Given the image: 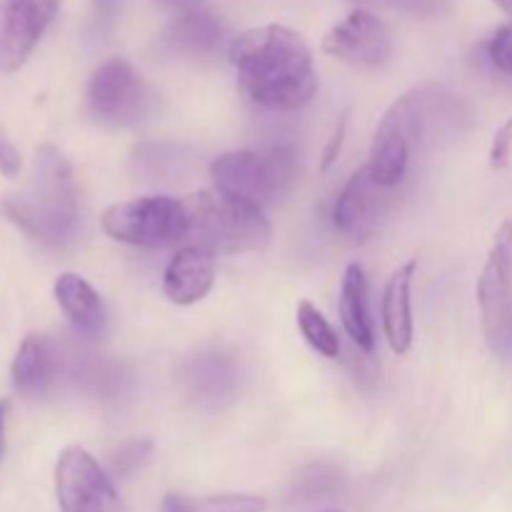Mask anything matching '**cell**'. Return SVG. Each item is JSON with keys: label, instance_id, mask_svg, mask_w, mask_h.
<instances>
[{"label": "cell", "instance_id": "cell-33", "mask_svg": "<svg viewBox=\"0 0 512 512\" xmlns=\"http://www.w3.org/2000/svg\"><path fill=\"white\" fill-rule=\"evenodd\" d=\"M328 512H340V510H328Z\"/></svg>", "mask_w": 512, "mask_h": 512}, {"label": "cell", "instance_id": "cell-32", "mask_svg": "<svg viewBox=\"0 0 512 512\" xmlns=\"http://www.w3.org/2000/svg\"><path fill=\"white\" fill-rule=\"evenodd\" d=\"M95 3H98V5H110V3H115V0H95Z\"/></svg>", "mask_w": 512, "mask_h": 512}, {"label": "cell", "instance_id": "cell-29", "mask_svg": "<svg viewBox=\"0 0 512 512\" xmlns=\"http://www.w3.org/2000/svg\"><path fill=\"white\" fill-rule=\"evenodd\" d=\"M400 3L403 5H408V8H413V10H425V8H438V3L440 0H400Z\"/></svg>", "mask_w": 512, "mask_h": 512}, {"label": "cell", "instance_id": "cell-6", "mask_svg": "<svg viewBox=\"0 0 512 512\" xmlns=\"http://www.w3.org/2000/svg\"><path fill=\"white\" fill-rule=\"evenodd\" d=\"M100 225L108 238L138 248H163L188 238V213L183 200L168 195L125 200L100 215Z\"/></svg>", "mask_w": 512, "mask_h": 512}, {"label": "cell", "instance_id": "cell-24", "mask_svg": "<svg viewBox=\"0 0 512 512\" xmlns=\"http://www.w3.org/2000/svg\"><path fill=\"white\" fill-rule=\"evenodd\" d=\"M485 50H488V60L495 70H500L503 75H512V20L500 25L490 35Z\"/></svg>", "mask_w": 512, "mask_h": 512}, {"label": "cell", "instance_id": "cell-10", "mask_svg": "<svg viewBox=\"0 0 512 512\" xmlns=\"http://www.w3.org/2000/svg\"><path fill=\"white\" fill-rule=\"evenodd\" d=\"M323 53L355 68H378L393 53L390 30L370 10H353L335 23L323 38Z\"/></svg>", "mask_w": 512, "mask_h": 512}, {"label": "cell", "instance_id": "cell-1", "mask_svg": "<svg viewBox=\"0 0 512 512\" xmlns=\"http://www.w3.org/2000/svg\"><path fill=\"white\" fill-rule=\"evenodd\" d=\"M228 58L243 93L268 110H298L318 90L313 53L303 35L288 25L243 30L230 43Z\"/></svg>", "mask_w": 512, "mask_h": 512}, {"label": "cell", "instance_id": "cell-13", "mask_svg": "<svg viewBox=\"0 0 512 512\" xmlns=\"http://www.w3.org/2000/svg\"><path fill=\"white\" fill-rule=\"evenodd\" d=\"M215 255L198 245H185L170 258L163 273V293L175 305H195L213 290Z\"/></svg>", "mask_w": 512, "mask_h": 512}, {"label": "cell", "instance_id": "cell-19", "mask_svg": "<svg viewBox=\"0 0 512 512\" xmlns=\"http://www.w3.org/2000/svg\"><path fill=\"white\" fill-rule=\"evenodd\" d=\"M55 375L53 348L40 335H30L20 343L13 360V385L18 393L28 398H38L48 390Z\"/></svg>", "mask_w": 512, "mask_h": 512}, {"label": "cell", "instance_id": "cell-8", "mask_svg": "<svg viewBox=\"0 0 512 512\" xmlns=\"http://www.w3.org/2000/svg\"><path fill=\"white\" fill-rule=\"evenodd\" d=\"M478 305L485 340L503 358L512 355V220L495 235L478 280Z\"/></svg>", "mask_w": 512, "mask_h": 512}, {"label": "cell", "instance_id": "cell-28", "mask_svg": "<svg viewBox=\"0 0 512 512\" xmlns=\"http://www.w3.org/2000/svg\"><path fill=\"white\" fill-rule=\"evenodd\" d=\"M8 410H10L8 400H0V463H3V455H5V423H8Z\"/></svg>", "mask_w": 512, "mask_h": 512}, {"label": "cell", "instance_id": "cell-22", "mask_svg": "<svg viewBox=\"0 0 512 512\" xmlns=\"http://www.w3.org/2000/svg\"><path fill=\"white\" fill-rule=\"evenodd\" d=\"M150 453H153V443L145 438H130L120 443L110 455V465H113L115 478H130L135 470L143 468L148 463Z\"/></svg>", "mask_w": 512, "mask_h": 512}, {"label": "cell", "instance_id": "cell-15", "mask_svg": "<svg viewBox=\"0 0 512 512\" xmlns=\"http://www.w3.org/2000/svg\"><path fill=\"white\" fill-rule=\"evenodd\" d=\"M53 293L65 318L80 335L93 340L103 338L105 330H108V310H105L98 290L88 280L75 273H63L55 280Z\"/></svg>", "mask_w": 512, "mask_h": 512}, {"label": "cell", "instance_id": "cell-23", "mask_svg": "<svg viewBox=\"0 0 512 512\" xmlns=\"http://www.w3.org/2000/svg\"><path fill=\"white\" fill-rule=\"evenodd\" d=\"M338 483H340L338 470L330 468V465H313V468L300 478L298 488L295 490H298L305 500H315L333 493V490L338 488Z\"/></svg>", "mask_w": 512, "mask_h": 512}, {"label": "cell", "instance_id": "cell-18", "mask_svg": "<svg viewBox=\"0 0 512 512\" xmlns=\"http://www.w3.org/2000/svg\"><path fill=\"white\" fill-rule=\"evenodd\" d=\"M338 308L345 333L350 335V340L360 350L370 353L375 348V333L368 305V278H365V270L358 263L348 265V270H345Z\"/></svg>", "mask_w": 512, "mask_h": 512}, {"label": "cell", "instance_id": "cell-3", "mask_svg": "<svg viewBox=\"0 0 512 512\" xmlns=\"http://www.w3.org/2000/svg\"><path fill=\"white\" fill-rule=\"evenodd\" d=\"M190 245L213 255L263 250L270 243V223L258 205L243 203L220 190H203L183 200Z\"/></svg>", "mask_w": 512, "mask_h": 512}, {"label": "cell", "instance_id": "cell-12", "mask_svg": "<svg viewBox=\"0 0 512 512\" xmlns=\"http://www.w3.org/2000/svg\"><path fill=\"white\" fill-rule=\"evenodd\" d=\"M383 185L373 178L370 168H360L340 190L333 208V225L353 243H363L373 235L383 210Z\"/></svg>", "mask_w": 512, "mask_h": 512}, {"label": "cell", "instance_id": "cell-17", "mask_svg": "<svg viewBox=\"0 0 512 512\" xmlns=\"http://www.w3.org/2000/svg\"><path fill=\"white\" fill-rule=\"evenodd\" d=\"M163 43L180 55H210L223 43V25L213 13L203 8L180 10L168 23Z\"/></svg>", "mask_w": 512, "mask_h": 512}, {"label": "cell", "instance_id": "cell-2", "mask_svg": "<svg viewBox=\"0 0 512 512\" xmlns=\"http://www.w3.org/2000/svg\"><path fill=\"white\" fill-rule=\"evenodd\" d=\"M5 213L30 238L48 245L68 243L78 228V193L73 170L53 145H40L23 193L5 203Z\"/></svg>", "mask_w": 512, "mask_h": 512}, {"label": "cell", "instance_id": "cell-9", "mask_svg": "<svg viewBox=\"0 0 512 512\" xmlns=\"http://www.w3.org/2000/svg\"><path fill=\"white\" fill-rule=\"evenodd\" d=\"M55 493L60 512H128L113 478L78 445L60 453L55 465Z\"/></svg>", "mask_w": 512, "mask_h": 512}, {"label": "cell", "instance_id": "cell-21", "mask_svg": "<svg viewBox=\"0 0 512 512\" xmlns=\"http://www.w3.org/2000/svg\"><path fill=\"white\" fill-rule=\"evenodd\" d=\"M295 318H298V328L300 333H303L305 343H308L315 353H320L323 358H330V360L338 358L340 355L338 333H335L333 325L328 323V318H325L313 303L303 300V303L298 305Z\"/></svg>", "mask_w": 512, "mask_h": 512}, {"label": "cell", "instance_id": "cell-30", "mask_svg": "<svg viewBox=\"0 0 512 512\" xmlns=\"http://www.w3.org/2000/svg\"><path fill=\"white\" fill-rule=\"evenodd\" d=\"M158 3L170 5V8H178V10H190V8H198V0H158Z\"/></svg>", "mask_w": 512, "mask_h": 512}, {"label": "cell", "instance_id": "cell-26", "mask_svg": "<svg viewBox=\"0 0 512 512\" xmlns=\"http://www.w3.org/2000/svg\"><path fill=\"white\" fill-rule=\"evenodd\" d=\"M20 168H23V160H20L18 148L13 145V140L5 135V130H0V173L5 178H18Z\"/></svg>", "mask_w": 512, "mask_h": 512}, {"label": "cell", "instance_id": "cell-7", "mask_svg": "<svg viewBox=\"0 0 512 512\" xmlns=\"http://www.w3.org/2000/svg\"><path fill=\"white\" fill-rule=\"evenodd\" d=\"M88 113L108 128L143 120L153 108V90L125 58H110L90 75L85 90Z\"/></svg>", "mask_w": 512, "mask_h": 512}, {"label": "cell", "instance_id": "cell-4", "mask_svg": "<svg viewBox=\"0 0 512 512\" xmlns=\"http://www.w3.org/2000/svg\"><path fill=\"white\" fill-rule=\"evenodd\" d=\"M435 88H415L395 100L380 120L370 145V173L385 190L403 183L410 155L433 113Z\"/></svg>", "mask_w": 512, "mask_h": 512}, {"label": "cell", "instance_id": "cell-31", "mask_svg": "<svg viewBox=\"0 0 512 512\" xmlns=\"http://www.w3.org/2000/svg\"><path fill=\"white\" fill-rule=\"evenodd\" d=\"M495 5H498V8L503 10V13H508L510 18H512V0H495Z\"/></svg>", "mask_w": 512, "mask_h": 512}, {"label": "cell", "instance_id": "cell-27", "mask_svg": "<svg viewBox=\"0 0 512 512\" xmlns=\"http://www.w3.org/2000/svg\"><path fill=\"white\" fill-rule=\"evenodd\" d=\"M345 128H348V113L340 115V120L335 123L333 135H330V140H328V148H325V153H323V163H320V170H323V173L330 168V165L335 163V160H338L340 148H343Z\"/></svg>", "mask_w": 512, "mask_h": 512}, {"label": "cell", "instance_id": "cell-16", "mask_svg": "<svg viewBox=\"0 0 512 512\" xmlns=\"http://www.w3.org/2000/svg\"><path fill=\"white\" fill-rule=\"evenodd\" d=\"M415 260L390 275L383 293V330L393 353L405 355L413 345V278Z\"/></svg>", "mask_w": 512, "mask_h": 512}, {"label": "cell", "instance_id": "cell-5", "mask_svg": "<svg viewBox=\"0 0 512 512\" xmlns=\"http://www.w3.org/2000/svg\"><path fill=\"white\" fill-rule=\"evenodd\" d=\"M215 190L243 203L263 208L275 195L285 193L298 175V158L290 145H275L270 153L230 150L210 165Z\"/></svg>", "mask_w": 512, "mask_h": 512}, {"label": "cell", "instance_id": "cell-14", "mask_svg": "<svg viewBox=\"0 0 512 512\" xmlns=\"http://www.w3.org/2000/svg\"><path fill=\"white\" fill-rule=\"evenodd\" d=\"M183 383L190 398L200 405H223L238 390V365L230 355L210 350L190 358L183 368Z\"/></svg>", "mask_w": 512, "mask_h": 512}, {"label": "cell", "instance_id": "cell-20", "mask_svg": "<svg viewBox=\"0 0 512 512\" xmlns=\"http://www.w3.org/2000/svg\"><path fill=\"white\" fill-rule=\"evenodd\" d=\"M265 500L258 495L223 493L203 495V498H185V495H168L160 512H263Z\"/></svg>", "mask_w": 512, "mask_h": 512}, {"label": "cell", "instance_id": "cell-11", "mask_svg": "<svg viewBox=\"0 0 512 512\" xmlns=\"http://www.w3.org/2000/svg\"><path fill=\"white\" fill-rule=\"evenodd\" d=\"M60 0H0V70L15 73L58 15Z\"/></svg>", "mask_w": 512, "mask_h": 512}, {"label": "cell", "instance_id": "cell-25", "mask_svg": "<svg viewBox=\"0 0 512 512\" xmlns=\"http://www.w3.org/2000/svg\"><path fill=\"white\" fill-rule=\"evenodd\" d=\"M510 155H512V120H508V123L495 133L493 148H490V165H493L495 170L505 168V165L510 163Z\"/></svg>", "mask_w": 512, "mask_h": 512}]
</instances>
